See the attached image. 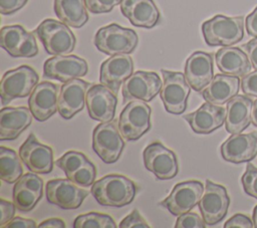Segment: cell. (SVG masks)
<instances>
[{
	"instance_id": "6da1fadb",
	"label": "cell",
	"mask_w": 257,
	"mask_h": 228,
	"mask_svg": "<svg viewBox=\"0 0 257 228\" xmlns=\"http://www.w3.org/2000/svg\"><path fill=\"white\" fill-rule=\"evenodd\" d=\"M90 193L97 203L107 207H123L135 199L136 184L119 174H109L91 185Z\"/></svg>"
},
{
	"instance_id": "7a4b0ae2",
	"label": "cell",
	"mask_w": 257,
	"mask_h": 228,
	"mask_svg": "<svg viewBox=\"0 0 257 228\" xmlns=\"http://www.w3.org/2000/svg\"><path fill=\"white\" fill-rule=\"evenodd\" d=\"M202 33L209 46H231L244 37V17L215 15L202 24Z\"/></svg>"
},
{
	"instance_id": "3957f363",
	"label": "cell",
	"mask_w": 257,
	"mask_h": 228,
	"mask_svg": "<svg viewBox=\"0 0 257 228\" xmlns=\"http://www.w3.org/2000/svg\"><path fill=\"white\" fill-rule=\"evenodd\" d=\"M93 42L99 51L111 56L132 53L138 45L139 37L135 30L111 23L97 30Z\"/></svg>"
},
{
	"instance_id": "277c9868",
	"label": "cell",
	"mask_w": 257,
	"mask_h": 228,
	"mask_svg": "<svg viewBox=\"0 0 257 228\" xmlns=\"http://www.w3.org/2000/svg\"><path fill=\"white\" fill-rule=\"evenodd\" d=\"M34 33L51 55H66L75 47L76 39L68 25L54 19L43 20Z\"/></svg>"
},
{
	"instance_id": "5b68a950",
	"label": "cell",
	"mask_w": 257,
	"mask_h": 228,
	"mask_svg": "<svg viewBox=\"0 0 257 228\" xmlns=\"http://www.w3.org/2000/svg\"><path fill=\"white\" fill-rule=\"evenodd\" d=\"M151 106L145 100L135 99L126 103L119 115L117 127L125 141H136L151 129Z\"/></svg>"
},
{
	"instance_id": "8992f818",
	"label": "cell",
	"mask_w": 257,
	"mask_h": 228,
	"mask_svg": "<svg viewBox=\"0 0 257 228\" xmlns=\"http://www.w3.org/2000/svg\"><path fill=\"white\" fill-rule=\"evenodd\" d=\"M38 80L37 72L28 65H21L6 71L0 82L2 104L5 105L17 97L30 95Z\"/></svg>"
},
{
	"instance_id": "52a82bcc",
	"label": "cell",
	"mask_w": 257,
	"mask_h": 228,
	"mask_svg": "<svg viewBox=\"0 0 257 228\" xmlns=\"http://www.w3.org/2000/svg\"><path fill=\"white\" fill-rule=\"evenodd\" d=\"M161 71L164 82L160 95L164 106L170 113L181 115L187 108L191 86L184 73L166 69H162Z\"/></svg>"
},
{
	"instance_id": "ba28073f",
	"label": "cell",
	"mask_w": 257,
	"mask_h": 228,
	"mask_svg": "<svg viewBox=\"0 0 257 228\" xmlns=\"http://www.w3.org/2000/svg\"><path fill=\"white\" fill-rule=\"evenodd\" d=\"M118 127L112 122L100 123L92 133V149L105 164L118 160L124 148V142Z\"/></svg>"
},
{
	"instance_id": "9c48e42d",
	"label": "cell",
	"mask_w": 257,
	"mask_h": 228,
	"mask_svg": "<svg viewBox=\"0 0 257 228\" xmlns=\"http://www.w3.org/2000/svg\"><path fill=\"white\" fill-rule=\"evenodd\" d=\"M230 205V198L224 186L210 180L206 186L199 202V209L202 218L207 225H215L221 222L227 215Z\"/></svg>"
},
{
	"instance_id": "30bf717a",
	"label": "cell",
	"mask_w": 257,
	"mask_h": 228,
	"mask_svg": "<svg viewBox=\"0 0 257 228\" xmlns=\"http://www.w3.org/2000/svg\"><path fill=\"white\" fill-rule=\"evenodd\" d=\"M163 82L157 72L138 70L122 83V101L135 99L151 101L162 89Z\"/></svg>"
},
{
	"instance_id": "8fae6325",
	"label": "cell",
	"mask_w": 257,
	"mask_h": 228,
	"mask_svg": "<svg viewBox=\"0 0 257 228\" xmlns=\"http://www.w3.org/2000/svg\"><path fill=\"white\" fill-rule=\"evenodd\" d=\"M204 193V186L200 181L190 180L178 183L171 194L160 205L166 208L172 215L180 216L190 212L199 204Z\"/></svg>"
},
{
	"instance_id": "7c38bea8",
	"label": "cell",
	"mask_w": 257,
	"mask_h": 228,
	"mask_svg": "<svg viewBox=\"0 0 257 228\" xmlns=\"http://www.w3.org/2000/svg\"><path fill=\"white\" fill-rule=\"evenodd\" d=\"M144 165L159 180L173 179L179 171L175 153L160 142L150 144L143 152Z\"/></svg>"
},
{
	"instance_id": "4fadbf2b",
	"label": "cell",
	"mask_w": 257,
	"mask_h": 228,
	"mask_svg": "<svg viewBox=\"0 0 257 228\" xmlns=\"http://www.w3.org/2000/svg\"><path fill=\"white\" fill-rule=\"evenodd\" d=\"M45 193L47 201L61 209L78 208L88 195V191L81 189L68 178L48 181Z\"/></svg>"
},
{
	"instance_id": "5bb4252c",
	"label": "cell",
	"mask_w": 257,
	"mask_h": 228,
	"mask_svg": "<svg viewBox=\"0 0 257 228\" xmlns=\"http://www.w3.org/2000/svg\"><path fill=\"white\" fill-rule=\"evenodd\" d=\"M87 71V62L76 55H54L43 64L44 77L63 83L73 78L82 77Z\"/></svg>"
},
{
	"instance_id": "9a60e30c",
	"label": "cell",
	"mask_w": 257,
	"mask_h": 228,
	"mask_svg": "<svg viewBox=\"0 0 257 228\" xmlns=\"http://www.w3.org/2000/svg\"><path fill=\"white\" fill-rule=\"evenodd\" d=\"M19 157L30 172L48 174L53 169V151L30 134L19 148Z\"/></svg>"
},
{
	"instance_id": "2e32d148",
	"label": "cell",
	"mask_w": 257,
	"mask_h": 228,
	"mask_svg": "<svg viewBox=\"0 0 257 228\" xmlns=\"http://www.w3.org/2000/svg\"><path fill=\"white\" fill-rule=\"evenodd\" d=\"M117 98L109 88L103 84L91 85L85 96V103L90 119L107 123L114 119Z\"/></svg>"
},
{
	"instance_id": "e0dca14e",
	"label": "cell",
	"mask_w": 257,
	"mask_h": 228,
	"mask_svg": "<svg viewBox=\"0 0 257 228\" xmlns=\"http://www.w3.org/2000/svg\"><path fill=\"white\" fill-rule=\"evenodd\" d=\"M28 105L36 121L48 120L58 111V85L49 81L36 84L29 95Z\"/></svg>"
},
{
	"instance_id": "ac0fdd59",
	"label": "cell",
	"mask_w": 257,
	"mask_h": 228,
	"mask_svg": "<svg viewBox=\"0 0 257 228\" xmlns=\"http://www.w3.org/2000/svg\"><path fill=\"white\" fill-rule=\"evenodd\" d=\"M134 62L127 53L111 55L100 65L99 81L117 94L120 85L133 74Z\"/></svg>"
},
{
	"instance_id": "d6986e66",
	"label": "cell",
	"mask_w": 257,
	"mask_h": 228,
	"mask_svg": "<svg viewBox=\"0 0 257 228\" xmlns=\"http://www.w3.org/2000/svg\"><path fill=\"white\" fill-rule=\"evenodd\" d=\"M89 87L90 83L80 78H73L61 85L58 94V112L63 119L70 120L83 109Z\"/></svg>"
},
{
	"instance_id": "ffe728a7",
	"label": "cell",
	"mask_w": 257,
	"mask_h": 228,
	"mask_svg": "<svg viewBox=\"0 0 257 228\" xmlns=\"http://www.w3.org/2000/svg\"><path fill=\"white\" fill-rule=\"evenodd\" d=\"M221 155L227 162L240 164L257 156V132L232 134L221 146Z\"/></svg>"
},
{
	"instance_id": "44dd1931",
	"label": "cell",
	"mask_w": 257,
	"mask_h": 228,
	"mask_svg": "<svg viewBox=\"0 0 257 228\" xmlns=\"http://www.w3.org/2000/svg\"><path fill=\"white\" fill-rule=\"evenodd\" d=\"M36 173L22 175L13 187V203L21 212L31 211L43 194V181Z\"/></svg>"
},
{
	"instance_id": "7402d4cb",
	"label": "cell",
	"mask_w": 257,
	"mask_h": 228,
	"mask_svg": "<svg viewBox=\"0 0 257 228\" xmlns=\"http://www.w3.org/2000/svg\"><path fill=\"white\" fill-rule=\"evenodd\" d=\"M213 57L204 51L192 53L185 63V77L196 91H202L213 79Z\"/></svg>"
},
{
	"instance_id": "603a6c76",
	"label": "cell",
	"mask_w": 257,
	"mask_h": 228,
	"mask_svg": "<svg viewBox=\"0 0 257 228\" xmlns=\"http://www.w3.org/2000/svg\"><path fill=\"white\" fill-rule=\"evenodd\" d=\"M184 119L196 134L207 135L223 126L226 108L207 101L195 111L184 116Z\"/></svg>"
},
{
	"instance_id": "cb8c5ba5",
	"label": "cell",
	"mask_w": 257,
	"mask_h": 228,
	"mask_svg": "<svg viewBox=\"0 0 257 228\" xmlns=\"http://www.w3.org/2000/svg\"><path fill=\"white\" fill-rule=\"evenodd\" d=\"M120 12L137 27L153 28L161 18L160 11L153 0H121Z\"/></svg>"
},
{
	"instance_id": "d4e9b609",
	"label": "cell",
	"mask_w": 257,
	"mask_h": 228,
	"mask_svg": "<svg viewBox=\"0 0 257 228\" xmlns=\"http://www.w3.org/2000/svg\"><path fill=\"white\" fill-rule=\"evenodd\" d=\"M33 115L26 106H7L0 111V141L15 140L31 122Z\"/></svg>"
},
{
	"instance_id": "484cf974",
	"label": "cell",
	"mask_w": 257,
	"mask_h": 228,
	"mask_svg": "<svg viewBox=\"0 0 257 228\" xmlns=\"http://www.w3.org/2000/svg\"><path fill=\"white\" fill-rule=\"evenodd\" d=\"M240 83L241 81L238 76L219 73L201 91V94L206 101L222 105L238 94Z\"/></svg>"
},
{
	"instance_id": "4316f807",
	"label": "cell",
	"mask_w": 257,
	"mask_h": 228,
	"mask_svg": "<svg viewBox=\"0 0 257 228\" xmlns=\"http://www.w3.org/2000/svg\"><path fill=\"white\" fill-rule=\"evenodd\" d=\"M253 100L246 95H236L227 102L225 128L228 133L239 134L251 123Z\"/></svg>"
},
{
	"instance_id": "83f0119b",
	"label": "cell",
	"mask_w": 257,
	"mask_h": 228,
	"mask_svg": "<svg viewBox=\"0 0 257 228\" xmlns=\"http://www.w3.org/2000/svg\"><path fill=\"white\" fill-rule=\"evenodd\" d=\"M216 64L222 73L243 77L251 70L252 63L248 55L239 47L224 46L215 54Z\"/></svg>"
},
{
	"instance_id": "f1b7e54d",
	"label": "cell",
	"mask_w": 257,
	"mask_h": 228,
	"mask_svg": "<svg viewBox=\"0 0 257 228\" xmlns=\"http://www.w3.org/2000/svg\"><path fill=\"white\" fill-rule=\"evenodd\" d=\"M54 12L61 22L73 28L83 26L88 20L84 0H54Z\"/></svg>"
},
{
	"instance_id": "f546056e",
	"label": "cell",
	"mask_w": 257,
	"mask_h": 228,
	"mask_svg": "<svg viewBox=\"0 0 257 228\" xmlns=\"http://www.w3.org/2000/svg\"><path fill=\"white\" fill-rule=\"evenodd\" d=\"M23 175L20 157L12 149L0 147V178L2 181L12 184Z\"/></svg>"
},
{
	"instance_id": "4dcf8cb0",
	"label": "cell",
	"mask_w": 257,
	"mask_h": 228,
	"mask_svg": "<svg viewBox=\"0 0 257 228\" xmlns=\"http://www.w3.org/2000/svg\"><path fill=\"white\" fill-rule=\"evenodd\" d=\"M28 31L21 25L4 26L1 29V47L12 57H16V53L24 42Z\"/></svg>"
},
{
	"instance_id": "1f68e13d",
	"label": "cell",
	"mask_w": 257,
	"mask_h": 228,
	"mask_svg": "<svg viewBox=\"0 0 257 228\" xmlns=\"http://www.w3.org/2000/svg\"><path fill=\"white\" fill-rule=\"evenodd\" d=\"M72 226L73 228H115L116 224L107 214L89 212L77 216Z\"/></svg>"
},
{
	"instance_id": "d6a6232c",
	"label": "cell",
	"mask_w": 257,
	"mask_h": 228,
	"mask_svg": "<svg viewBox=\"0 0 257 228\" xmlns=\"http://www.w3.org/2000/svg\"><path fill=\"white\" fill-rule=\"evenodd\" d=\"M88 159L84 154L77 151H68L64 155H62L58 160H56L55 164L59 167L67 178H69L76 170H78L82 165H84Z\"/></svg>"
},
{
	"instance_id": "836d02e7",
	"label": "cell",
	"mask_w": 257,
	"mask_h": 228,
	"mask_svg": "<svg viewBox=\"0 0 257 228\" xmlns=\"http://www.w3.org/2000/svg\"><path fill=\"white\" fill-rule=\"evenodd\" d=\"M96 176L95 166L87 161L78 170H76L68 179L80 187H88L94 183Z\"/></svg>"
},
{
	"instance_id": "e575fe53",
	"label": "cell",
	"mask_w": 257,
	"mask_h": 228,
	"mask_svg": "<svg viewBox=\"0 0 257 228\" xmlns=\"http://www.w3.org/2000/svg\"><path fill=\"white\" fill-rule=\"evenodd\" d=\"M241 182L245 193L257 199V168L252 164H248L241 178Z\"/></svg>"
},
{
	"instance_id": "d590c367",
	"label": "cell",
	"mask_w": 257,
	"mask_h": 228,
	"mask_svg": "<svg viewBox=\"0 0 257 228\" xmlns=\"http://www.w3.org/2000/svg\"><path fill=\"white\" fill-rule=\"evenodd\" d=\"M206 223L197 213L187 212L180 215L176 221V228H204Z\"/></svg>"
},
{
	"instance_id": "8d00e7d4",
	"label": "cell",
	"mask_w": 257,
	"mask_h": 228,
	"mask_svg": "<svg viewBox=\"0 0 257 228\" xmlns=\"http://www.w3.org/2000/svg\"><path fill=\"white\" fill-rule=\"evenodd\" d=\"M84 2L89 12L100 14L111 11L114 6L120 4L121 0H84Z\"/></svg>"
},
{
	"instance_id": "74e56055",
	"label": "cell",
	"mask_w": 257,
	"mask_h": 228,
	"mask_svg": "<svg viewBox=\"0 0 257 228\" xmlns=\"http://www.w3.org/2000/svg\"><path fill=\"white\" fill-rule=\"evenodd\" d=\"M119 228H149L150 225L142 217L140 212L135 209L118 225Z\"/></svg>"
},
{
	"instance_id": "f35d334b",
	"label": "cell",
	"mask_w": 257,
	"mask_h": 228,
	"mask_svg": "<svg viewBox=\"0 0 257 228\" xmlns=\"http://www.w3.org/2000/svg\"><path fill=\"white\" fill-rule=\"evenodd\" d=\"M38 53V47L33 33L28 32L24 42L18 49L16 57H33Z\"/></svg>"
},
{
	"instance_id": "ab89813d",
	"label": "cell",
	"mask_w": 257,
	"mask_h": 228,
	"mask_svg": "<svg viewBox=\"0 0 257 228\" xmlns=\"http://www.w3.org/2000/svg\"><path fill=\"white\" fill-rule=\"evenodd\" d=\"M241 89L244 94L257 97V69L242 77Z\"/></svg>"
},
{
	"instance_id": "60d3db41",
	"label": "cell",
	"mask_w": 257,
	"mask_h": 228,
	"mask_svg": "<svg viewBox=\"0 0 257 228\" xmlns=\"http://www.w3.org/2000/svg\"><path fill=\"white\" fill-rule=\"evenodd\" d=\"M0 209H1V218H0V228H1L6 223H8L11 219L14 218L16 206L12 202L1 199L0 200Z\"/></svg>"
},
{
	"instance_id": "b9f144b4",
	"label": "cell",
	"mask_w": 257,
	"mask_h": 228,
	"mask_svg": "<svg viewBox=\"0 0 257 228\" xmlns=\"http://www.w3.org/2000/svg\"><path fill=\"white\" fill-rule=\"evenodd\" d=\"M225 228H231V227H241V228H252L254 227V223L251 221V219L241 213L235 214L232 216L226 223L224 224Z\"/></svg>"
},
{
	"instance_id": "7bdbcfd3",
	"label": "cell",
	"mask_w": 257,
	"mask_h": 228,
	"mask_svg": "<svg viewBox=\"0 0 257 228\" xmlns=\"http://www.w3.org/2000/svg\"><path fill=\"white\" fill-rule=\"evenodd\" d=\"M28 0H0V13L10 15L21 9Z\"/></svg>"
},
{
	"instance_id": "ee69618b",
	"label": "cell",
	"mask_w": 257,
	"mask_h": 228,
	"mask_svg": "<svg viewBox=\"0 0 257 228\" xmlns=\"http://www.w3.org/2000/svg\"><path fill=\"white\" fill-rule=\"evenodd\" d=\"M35 227H38V225L32 219L14 217L1 228H35Z\"/></svg>"
},
{
	"instance_id": "f6af8a7d",
	"label": "cell",
	"mask_w": 257,
	"mask_h": 228,
	"mask_svg": "<svg viewBox=\"0 0 257 228\" xmlns=\"http://www.w3.org/2000/svg\"><path fill=\"white\" fill-rule=\"evenodd\" d=\"M245 26L247 33L252 37H257V6L256 8L246 17Z\"/></svg>"
},
{
	"instance_id": "bcb514c9",
	"label": "cell",
	"mask_w": 257,
	"mask_h": 228,
	"mask_svg": "<svg viewBox=\"0 0 257 228\" xmlns=\"http://www.w3.org/2000/svg\"><path fill=\"white\" fill-rule=\"evenodd\" d=\"M245 48L247 55L252 63V66L257 69V37L251 39L246 44L243 45Z\"/></svg>"
},
{
	"instance_id": "7dc6e473",
	"label": "cell",
	"mask_w": 257,
	"mask_h": 228,
	"mask_svg": "<svg viewBox=\"0 0 257 228\" xmlns=\"http://www.w3.org/2000/svg\"><path fill=\"white\" fill-rule=\"evenodd\" d=\"M66 225L64 223L63 220L59 219V218H49L47 220H44L43 222H41L38 227L39 228H48V227H52V228H64Z\"/></svg>"
},
{
	"instance_id": "c3c4849f",
	"label": "cell",
	"mask_w": 257,
	"mask_h": 228,
	"mask_svg": "<svg viewBox=\"0 0 257 228\" xmlns=\"http://www.w3.org/2000/svg\"><path fill=\"white\" fill-rule=\"evenodd\" d=\"M251 123L257 127V99L253 101V106H252V112H251Z\"/></svg>"
},
{
	"instance_id": "681fc988",
	"label": "cell",
	"mask_w": 257,
	"mask_h": 228,
	"mask_svg": "<svg viewBox=\"0 0 257 228\" xmlns=\"http://www.w3.org/2000/svg\"><path fill=\"white\" fill-rule=\"evenodd\" d=\"M252 218H253V223H254V227L257 228V205L254 207V210H253V215H252Z\"/></svg>"
}]
</instances>
